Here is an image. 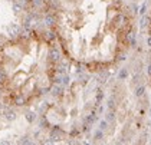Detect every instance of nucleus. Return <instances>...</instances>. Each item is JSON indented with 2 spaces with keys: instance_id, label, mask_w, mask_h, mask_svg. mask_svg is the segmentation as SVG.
Segmentation results:
<instances>
[{
  "instance_id": "obj_1",
  "label": "nucleus",
  "mask_w": 151,
  "mask_h": 145,
  "mask_svg": "<svg viewBox=\"0 0 151 145\" xmlns=\"http://www.w3.org/2000/svg\"><path fill=\"white\" fill-rule=\"evenodd\" d=\"M55 32L70 60L101 69L125 50L131 20L122 0H56Z\"/></svg>"
},
{
  "instance_id": "obj_2",
  "label": "nucleus",
  "mask_w": 151,
  "mask_h": 145,
  "mask_svg": "<svg viewBox=\"0 0 151 145\" xmlns=\"http://www.w3.org/2000/svg\"><path fill=\"white\" fill-rule=\"evenodd\" d=\"M56 55L43 34H19L0 46V98L26 108L42 99L56 79Z\"/></svg>"
}]
</instances>
